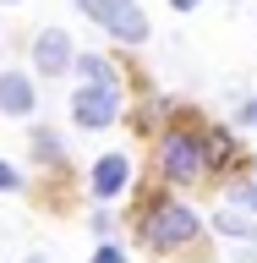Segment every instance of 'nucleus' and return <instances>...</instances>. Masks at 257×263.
<instances>
[{
    "mask_svg": "<svg viewBox=\"0 0 257 263\" xmlns=\"http://www.w3.org/2000/svg\"><path fill=\"white\" fill-rule=\"evenodd\" d=\"M131 181V159L126 154H104V159L93 164V197H121Z\"/></svg>",
    "mask_w": 257,
    "mask_h": 263,
    "instance_id": "423d86ee",
    "label": "nucleus"
},
{
    "mask_svg": "<svg viewBox=\"0 0 257 263\" xmlns=\"http://www.w3.org/2000/svg\"><path fill=\"white\" fill-rule=\"evenodd\" d=\"M28 263H44V258H28Z\"/></svg>",
    "mask_w": 257,
    "mask_h": 263,
    "instance_id": "a211bd4d",
    "label": "nucleus"
},
{
    "mask_svg": "<svg viewBox=\"0 0 257 263\" xmlns=\"http://www.w3.org/2000/svg\"><path fill=\"white\" fill-rule=\"evenodd\" d=\"M159 176L170 186H192V181L208 176V148H203V132L192 126H170L159 137Z\"/></svg>",
    "mask_w": 257,
    "mask_h": 263,
    "instance_id": "f03ea898",
    "label": "nucleus"
},
{
    "mask_svg": "<svg viewBox=\"0 0 257 263\" xmlns=\"http://www.w3.org/2000/svg\"><path fill=\"white\" fill-rule=\"evenodd\" d=\"M235 115H241L246 132H257V99H241V110H235Z\"/></svg>",
    "mask_w": 257,
    "mask_h": 263,
    "instance_id": "4468645a",
    "label": "nucleus"
},
{
    "mask_svg": "<svg viewBox=\"0 0 257 263\" xmlns=\"http://www.w3.org/2000/svg\"><path fill=\"white\" fill-rule=\"evenodd\" d=\"M235 263H257V252H241V258H235Z\"/></svg>",
    "mask_w": 257,
    "mask_h": 263,
    "instance_id": "f3484780",
    "label": "nucleus"
},
{
    "mask_svg": "<svg viewBox=\"0 0 257 263\" xmlns=\"http://www.w3.org/2000/svg\"><path fill=\"white\" fill-rule=\"evenodd\" d=\"M77 77H88V82H121L104 55H77Z\"/></svg>",
    "mask_w": 257,
    "mask_h": 263,
    "instance_id": "9b49d317",
    "label": "nucleus"
},
{
    "mask_svg": "<svg viewBox=\"0 0 257 263\" xmlns=\"http://www.w3.org/2000/svg\"><path fill=\"white\" fill-rule=\"evenodd\" d=\"M203 236V219H197L181 197H153L143 209V241L153 252H181V247H192Z\"/></svg>",
    "mask_w": 257,
    "mask_h": 263,
    "instance_id": "f257e3e1",
    "label": "nucleus"
},
{
    "mask_svg": "<svg viewBox=\"0 0 257 263\" xmlns=\"http://www.w3.org/2000/svg\"><path fill=\"white\" fill-rule=\"evenodd\" d=\"M121 115V82H88L71 93V121L82 132H104Z\"/></svg>",
    "mask_w": 257,
    "mask_h": 263,
    "instance_id": "20e7f679",
    "label": "nucleus"
},
{
    "mask_svg": "<svg viewBox=\"0 0 257 263\" xmlns=\"http://www.w3.org/2000/svg\"><path fill=\"white\" fill-rule=\"evenodd\" d=\"M93 263H126V252H121V247H115V241H104V247H98V252H93Z\"/></svg>",
    "mask_w": 257,
    "mask_h": 263,
    "instance_id": "ddd939ff",
    "label": "nucleus"
},
{
    "mask_svg": "<svg viewBox=\"0 0 257 263\" xmlns=\"http://www.w3.org/2000/svg\"><path fill=\"white\" fill-rule=\"evenodd\" d=\"M203 148H208V170H225V164L235 159V137H230L225 126H208V132H203Z\"/></svg>",
    "mask_w": 257,
    "mask_h": 263,
    "instance_id": "1a4fd4ad",
    "label": "nucleus"
},
{
    "mask_svg": "<svg viewBox=\"0 0 257 263\" xmlns=\"http://www.w3.org/2000/svg\"><path fill=\"white\" fill-rule=\"evenodd\" d=\"M213 230H219V236H230V241H257V214L225 203V209L213 214Z\"/></svg>",
    "mask_w": 257,
    "mask_h": 263,
    "instance_id": "6e6552de",
    "label": "nucleus"
},
{
    "mask_svg": "<svg viewBox=\"0 0 257 263\" xmlns=\"http://www.w3.org/2000/svg\"><path fill=\"white\" fill-rule=\"evenodd\" d=\"M33 104H38V88H33V77H22V71H6V77H0V110H6V115H33Z\"/></svg>",
    "mask_w": 257,
    "mask_h": 263,
    "instance_id": "0eeeda50",
    "label": "nucleus"
},
{
    "mask_svg": "<svg viewBox=\"0 0 257 263\" xmlns=\"http://www.w3.org/2000/svg\"><path fill=\"white\" fill-rule=\"evenodd\" d=\"M225 203H235V209H252V214H257V181H230Z\"/></svg>",
    "mask_w": 257,
    "mask_h": 263,
    "instance_id": "f8f14e48",
    "label": "nucleus"
},
{
    "mask_svg": "<svg viewBox=\"0 0 257 263\" xmlns=\"http://www.w3.org/2000/svg\"><path fill=\"white\" fill-rule=\"evenodd\" d=\"M16 186H22V176H16V170H11V164H6V159H0V192H16Z\"/></svg>",
    "mask_w": 257,
    "mask_h": 263,
    "instance_id": "2eb2a0df",
    "label": "nucleus"
},
{
    "mask_svg": "<svg viewBox=\"0 0 257 263\" xmlns=\"http://www.w3.org/2000/svg\"><path fill=\"white\" fill-rule=\"evenodd\" d=\"M33 66H38L44 77H61V71H71V66H77V55H71V39H66L61 28H44L38 39H33Z\"/></svg>",
    "mask_w": 257,
    "mask_h": 263,
    "instance_id": "39448f33",
    "label": "nucleus"
},
{
    "mask_svg": "<svg viewBox=\"0 0 257 263\" xmlns=\"http://www.w3.org/2000/svg\"><path fill=\"white\" fill-rule=\"evenodd\" d=\"M82 16H93L98 28L110 33V39H121V44H143L148 39V16L137 0H77Z\"/></svg>",
    "mask_w": 257,
    "mask_h": 263,
    "instance_id": "7ed1b4c3",
    "label": "nucleus"
},
{
    "mask_svg": "<svg viewBox=\"0 0 257 263\" xmlns=\"http://www.w3.org/2000/svg\"><path fill=\"white\" fill-rule=\"evenodd\" d=\"M33 159L38 164H66V148H61V137L49 126H33Z\"/></svg>",
    "mask_w": 257,
    "mask_h": 263,
    "instance_id": "9d476101",
    "label": "nucleus"
},
{
    "mask_svg": "<svg viewBox=\"0 0 257 263\" xmlns=\"http://www.w3.org/2000/svg\"><path fill=\"white\" fill-rule=\"evenodd\" d=\"M170 6H175V11H192V6H197V0H170Z\"/></svg>",
    "mask_w": 257,
    "mask_h": 263,
    "instance_id": "dca6fc26",
    "label": "nucleus"
}]
</instances>
